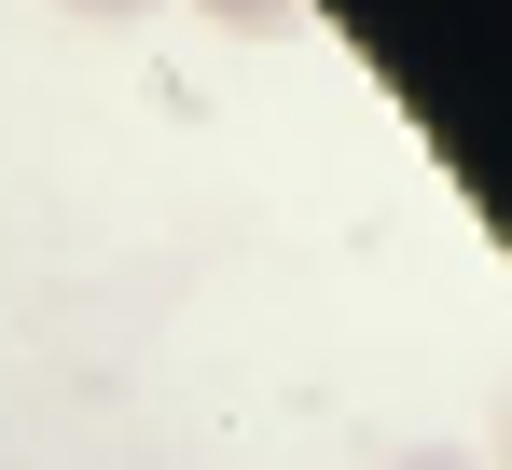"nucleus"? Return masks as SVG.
Wrapping results in <instances>:
<instances>
[{
    "label": "nucleus",
    "mask_w": 512,
    "mask_h": 470,
    "mask_svg": "<svg viewBox=\"0 0 512 470\" xmlns=\"http://www.w3.org/2000/svg\"><path fill=\"white\" fill-rule=\"evenodd\" d=\"M388 470H485V457H457V443H416V457H388Z\"/></svg>",
    "instance_id": "nucleus-3"
},
{
    "label": "nucleus",
    "mask_w": 512,
    "mask_h": 470,
    "mask_svg": "<svg viewBox=\"0 0 512 470\" xmlns=\"http://www.w3.org/2000/svg\"><path fill=\"white\" fill-rule=\"evenodd\" d=\"M499 470H512V401H499Z\"/></svg>",
    "instance_id": "nucleus-4"
},
{
    "label": "nucleus",
    "mask_w": 512,
    "mask_h": 470,
    "mask_svg": "<svg viewBox=\"0 0 512 470\" xmlns=\"http://www.w3.org/2000/svg\"><path fill=\"white\" fill-rule=\"evenodd\" d=\"M208 28H236V42H291L305 28V0H194Z\"/></svg>",
    "instance_id": "nucleus-1"
},
{
    "label": "nucleus",
    "mask_w": 512,
    "mask_h": 470,
    "mask_svg": "<svg viewBox=\"0 0 512 470\" xmlns=\"http://www.w3.org/2000/svg\"><path fill=\"white\" fill-rule=\"evenodd\" d=\"M56 14H84V28H139L153 0H56Z\"/></svg>",
    "instance_id": "nucleus-2"
}]
</instances>
